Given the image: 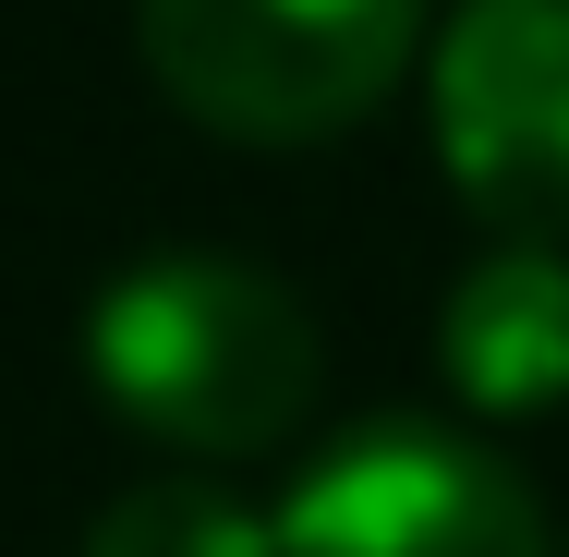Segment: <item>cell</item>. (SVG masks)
Returning <instances> with one entry per match:
<instances>
[{
    "instance_id": "2",
    "label": "cell",
    "mask_w": 569,
    "mask_h": 557,
    "mask_svg": "<svg viewBox=\"0 0 569 557\" xmlns=\"http://www.w3.org/2000/svg\"><path fill=\"white\" fill-rule=\"evenodd\" d=\"M158 98L230 146H316L425 49V0H133Z\"/></svg>"
},
{
    "instance_id": "1",
    "label": "cell",
    "mask_w": 569,
    "mask_h": 557,
    "mask_svg": "<svg viewBox=\"0 0 569 557\" xmlns=\"http://www.w3.org/2000/svg\"><path fill=\"white\" fill-rule=\"evenodd\" d=\"M86 364L133 437L182 448V460H267L303 437L316 412V316L291 304V279L230 267V255H146L121 267L86 316Z\"/></svg>"
},
{
    "instance_id": "4",
    "label": "cell",
    "mask_w": 569,
    "mask_h": 557,
    "mask_svg": "<svg viewBox=\"0 0 569 557\" xmlns=\"http://www.w3.org/2000/svg\"><path fill=\"white\" fill-rule=\"evenodd\" d=\"M437 158L497 242H569V0H460L449 12Z\"/></svg>"
},
{
    "instance_id": "3",
    "label": "cell",
    "mask_w": 569,
    "mask_h": 557,
    "mask_svg": "<svg viewBox=\"0 0 569 557\" xmlns=\"http://www.w3.org/2000/svg\"><path fill=\"white\" fill-rule=\"evenodd\" d=\"M279 557H546V521L497 448L376 412L303 460L279 497Z\"/></svg>"
},
{
    "instance_id": "5",
    "label": "cell",
    "mask_w": 569,
    "mask_h": 557,
    "mask_svg": "<svg viewBox=\"0 0 569 557\" xmlns=\"http://www.w3.org/2000/svg\"><path fill=\"white\" fill-rule=\"evenodd\" d=\"M437 376L472 412L521 425L569 400V255L558 242H485L437 304Z\"/></svg>"
},
{
    "instance_id": "6",
    "label": "cell",
    "mask_w": 569,
    "mask_h": 557,
    "mask_svg": "<svg viewBox=\"0 0 569 557\" xmlns=\"http://www.w3.org/2000/svg\"><path fill=\"white\" fill-rule=\"evenodd\" d=\"M86 557H279V509L230 497L219 473H146L98 509Z\"/></svg>"
}]
</instances>
